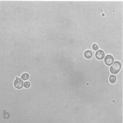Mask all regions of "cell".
I'll use <instances>...</instances> for the list:
<instances>
[{
	"mask_svg": "<svg viewBox=\"0 0 123 123\" xmlns=\"http://www.w3.org/2000/svg\"><path fill=\"white\" fill-rule=\"evenodd\" d=\"M14 86L17 89H21L23 86V82L20 79L17 78L14 82Z\"/></svg>",
	"mask_w": 123,
	"mask_h": 123,
	"instance_id": "3957f363",
	"label": "cell"
},
{
	"mask_svg": "<svg viewBox=\"0 0 123 123\" xmlns=\"http://www.w3.org/2000/svg\"><path fill=\"white\" fill-rule=\"evenodd\" d=\"M84 57L87 58V59H90L91 58H92V53L91 51L90 50H86L84 53Z\"/></svg>",
	"mask_w": 123,
	"mask_h": 123,
	"instance_id": "5b68a950",
	"label": "cell"
},
{
	"mask_svg": "<svg viewBox=\"0 0 123 123\" xmlns=\"http://www.w3.org/2000/svg\"><path fill=\"white\" fill-rule=\"evenodd\" d=\"M30 85H31V84H30V82H28V81H26V82H25V83H24V87H25V88H26L30 87Z\"/></svg>",
	"mask_w": 123,
	"mask_h": 123,
	"instance_id": "ba28073f",
	"label": "cell"
},
{
	"mask_svg": "<svg viewBox=\"0 0 123 123\" xmlns=\"http://www.w3.org/2000/svg\"><path fill=\"white\" fill-rule=\"evenodd\" d=\"M121 68V64L119 61H116L110 68V71L111 73L117 74L118 73Z\"/></svg>",
	"mask_w": 123,
	"mask_h": 123,
	"instance_id": "6da1fadb",
	"label": "cell"
},
{
	"mask_svg": "<svg viewBox=\"0 0 123 123\" xmlns=\"http://www.w3.org/2000/svg\"><path fill=\"white\" fill-rule=\"evenodd\" d=\"M95 56L97 59L99 60H102L104 57V56H105L104 52L102 50H99L97 52H96Z\"/></svg>",
	"mask_w": 123,
	"mask_h": 123,
	"instance_id": "277c9868",
	"label": "cell"
},
{
	"mask_svg": "<svg viewBox=\"0 0 123 123\" xmlns=\"http://www.w3.org/2000/svg\"><path fill=\"white\" fill-rule=\"evenodd\" d=\"M92 48L94 50H97L99 48H98V46H97V45L96 44H94L92 45Z\"/></svg>",
	"mask_w": 123,
	"mask_h": 123,
	"instance_id": "9c48e42d",
	"label": "cell"
},
{
	"mask_svg": "<svg viewBox=\"0 0 123 123\" xmlns=\"http://www.w3.org/2000/svg\"><path fill=\"white\" fill-rule=\"evenodd\" d=\"M117 80V77L115 75H111L109 77V82L111 83L114 84L116 82Z\"/></svg>",
	"mask_w": 123,
	"mask_h": 123,
	"instance_id": "8992f818",
	"label": "cell"
},
{
	"mask_svg": "<svg viewBox=\"0 0 123 123\" xmlns=\"http://www.w3.org/2000/svg\"><path fill=\"white\" fill-rule=\"evenodd\" d=\"M29 75L27 73H23L21 77V78L24 80H27L29 79Z\"/></svg>",
	"mask_w": 123,
	"mask_h": 123,
	"instance_id": "52a82bcc",
	"label": "cell"
},
{
	"mask_svg": "<svg viewBox=\"0 0 123 123\" xmlns=\"http://www.w3.org/2000/svg\"><path fill=\"white\" fill-rule=\"evenodd\" d=\"M114 61V57L110 55H107L105 58V62L108 66L111 65L113 63Z\"/></svg>",
	"mask_w": 123,
	"mask_h": 123,
	"instance_id": "7a4b0ae2",
	"label": "cell"
}]
</instances>
